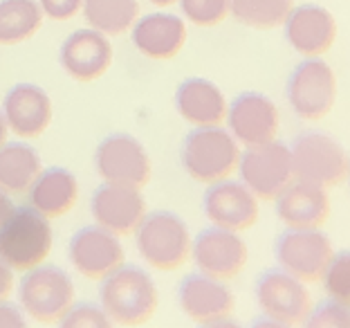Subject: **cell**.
Returning a JSON list of instances; mask_svg holds the SVG:
<instances>
[{
    "label": "cell",
    "mask_w": 350,
    "mask_h": 328,
    "mask_svg": "<svg viewBox=\"0 0 350 328\" xmlns=\"http://www.w3.org/2000/svg\"><path fill=\"white\" fill-rule=\"evenodd\" d=\"M160 294L144 268L122 263L99 281V306L113 326H142L155 315Z\"/></svg>",
    "instance_id": "6da1fadb"
},
{
    "label": "cell",
    "mask_w": 350,
    "mask_h": 328,
    "mask_svg": "<svg viewBox=\"0 0 350 328\" xmlns=\"http://www.w3.org/2000/svg\"><path fill=\"white\" fill-rule=\"evenodd\" d=\"M50 218L34 207H14L0 223V259L14 272L41 266L52 252Z\"/></svg>",
    "instance_id": "7a4b0ae2"
},
{
    "label": "cell",
    "mask_w": 350,
    "mask_h": 328,
    "mask_svg": "<svg viewBox=\"0 0 350 328\" xmlns=\"http://www.w3.org/2000/svg\"><path fill=\"white\" fill-rule=\"evenodd\" d=\"M180 160L191 180L213 185L238 169L241 144L222 126H196L182 142Z\"/></svg>",
    "instance_id": "3957f363"
},
{
    "label": "cell",
    "mask_w": 350,
    "mask_h": 328,
    "mask_svg": "<svg viewBox=\"0 0 350 328\" xmlns=\"http://www.w3.org/2000/svg\"><path fill=\"white\" fill-rule=\"evenodd\" d=\"M139 257L146 266L162 272L180 270L191 259V243L187 223L175 212H146L139 227L135 229Z\"/></svg>",
    "instance_id": "277c9868"
},
{
    "label": "cell",
    "mask_w": 350,
    "mask_h": 328,
    "mask_svg": "<svg viewBox=\"0 0 350 328\" xmlns=\"http://www.w3.org/2000/svg\"><path fill=\"white\" fill-rule=\"evenodd\" d=\"M260 315L254 326H304L312 310V297L308 286L283 268H269L256 279L254 286Z\"/></svg>",
    "instance_id": "5b68a950"
},
{
    "label": "cell",
    "mask_w": 350,
    "mask_h": 328,
    "mask_svg": "<svg viewBox=\"0 0 350 328\" xmlns=\"http://www.w3.org/2000/svg\"><path fill=\"white\" fill-rule=\"evenodd\" d=\"M18 301L36 324H59L75 303L72 277L59 266H36L23 275L18 283Z\"/></svg>",
    "instance_id": "8992f818"
},
{
    "label": "cell",
    "mask_w": 350,
    "mask_h": 328,
    "mask_svg": "<svg viewBox=\"0 0 350 328\" xmlns=\"http://www.w3.org/2000/svg\"><path fill=\"white\" fill-rule=\"evenodd\" d=\"M294 178L319 187H335L346 180L350 155L341 142L323 131H306L294 138L292 147Z\"/></svg>",
    "instance_id": "52a82bcc"
},
{
    "label": "cell",
    "mask_w": 350,
    "mask_h": 328,
    "mask_svg": "<svg viewBox=\"0 0 350 328\" xmlns=\"http://www.w3.org/2000/svg\"><path fill=\"white\" fill-rule=\"evenodd\" d=\"M285 97L292 113L306 122H319L328 117L337 101V77L321 57L304 59L285 86Z\"/></svg>",
    "instance_id": "ba28073f"
},
{
    "label": "cell",
    "mask_w": 350,
    "mask_h": 328,
    "mask_svg": "<svg viewBox=\"0 0 350 328\" xmlns=\"http://www.w3.org/2000/svg\"><path fill=\"white\" fill-rule=\"evenodd\" d=\"M332 254L335 247L321 227H288L283 234H278L274 243V259L278 268L290 272L304 283L321 281Z\"/></svg>",
    "instance_id": "9c48e42d"
},
{
    "label": "cell",
    "mask_w": 350,
    "mask_h": 328,
    "mask_svg": "<svg viewBox=\"0 0 350 328\" xmlns=\"http://www.w3.org/2000/svg\"><path fill=\"white\" fill-rule=\"evenodd\" d=\"M238 173L258 200H274L294 180L290 147L278 140L247 147L238 160Z\"/></svg>",
    "instance_id": "30bf717a"
},
{
    "label": "cell",
    "mask_w": 350,
    "mask_h": 328,
    "mask_svg": "<svg viewBox=\"0 0 350 328\" xmlns=\"http://www.w3.org/2000/svg\"><path fill=\"white\" fill-rule=\"evenodd\" d=\"M94 169L103 182L142 189L150 180V157L144 144L129 133L106 135L94 151Z\"/></svg>",
    "instance_id": "8fae6325"
},
{
    "label": "cell",
    "mask_w": 350,
    "mask_h": 328,
    "mask_svg": "<svg viewBox=\"0 0 350 328\" xmlns=\"http://www.w3.org/2000/svg\"><path fill=\"white\" fill-rule=\"evenodd\" d=\"M191 259L204 275L229 281L247 266V243L241 238V231L211 225L193 238Z\"/></svg>",
    "instance_id": "7c38bea8"
},
{
    "label": "cell",
    "mask_w": 350,
    "mask_h": 328,
    "mask_svg": "<svg viewBox=\"0 0 350 328\" xmlns=\"http://www.w3.org/2000/svg\"><path fill=\"white\" fill-rule=\"evenodd\" d=\"M124 245L119 236L101 225H88L77 229L68 243V259L81 277L101 281L124 263Z\"/></svg>",
    "instance_id": "4fadbf2b"
},
{
    "label": "cell",
    "mask_w": 350,
    "mask_h": 328,
    "mask_svg": "<svg viewBox=\"0 0 350 328\" xmlns=\"http://www.w3.org/2000/svg\"><path fill=\"white\" fill-rule=\"evenodd\" d=\"M227 131L238 144L258 147L278 138L281 113L276 103L262 92H243L227 106Z\"/></svg>",
    "instance_id": "5bb4252c"
},
{
    "label": "cell",
    "mask_w": 350,
    "mask_h": 328,
    "mask_svg": "<svg viewBox=\"0 0 350 328\" xmlns=\"http://www.w3.org/2000/svg\"><path fill=\"white\" fill-rule=\"evenodd\" d=\"M178 303L191 322L202 326H220L232 317L234 292L222 279L196 272L182 279L178 288Z\"/></svg>",
    "instance_id": "9a60e30c"
},
{
    "label": "cell",
    "mask_w": 350,
    "mask_h": 328,
    "mask_svg": "<svg viewBox=\"0 0 350 328\" xmlns=\"http://www.w3.org/2000/svg\"><path fill=\"white\" fill-rule=\"evenodd\" d=\"M202 212L211 225L245 231L258 220V198L241 180H220L209 185L202 198Z\"/></svg>",
    "instance_id": "2e32d148"
},
{
    "label": "cell",
    "mask_w": 350,
    "mask_h": 328,
    "mask_svg": "<svg viewBox=\"0 0 350 328\" xmlns=\"http://www.w3.org/2000/svg\"><path fill=\"white\" fill-rule=\"evenodd\" d=\"M285 41L301 57H321L332 47L337 38V21L325 7L306 3L292 7L288 18L283 21Z\"/></svg>",
    "instance_id": "e0dca14e"
},
{
    "label": "cell",
    "mask_w": 350,
    "mask_h": 328,
    "mask_svg": "<svg viewBox=\"0 0 350 328\" xmlns=\"http://www.w3.org/2000/svg\"><path fill=\"white\" fill-rule=\"evenodd\" d=\"M90 212L97 225L117 236H129L146 216V203L137 187L103 182L90 198Z\"/></svg>",
    "instance_id": "ac0fdd59"
},
{
    "label": "cell",
    "mask_w": 350,
    "mask_h": 328,
    "mask_svg": "<svg viewBox=\"0 0 350 328\" xmlns=\"http://www.w3.org/2000/svg\"><path fill=\"white\" fill-rule=\"evenodd\" d=\"M61 68L77 81L88 84L103 77L113 63V45L108 36L88 27L72 31L61 45Z\"/></svg>",
    "instance_id": "d6986e66"
},
{
    "label": "cell",
    "mask_w": 350,
    "mask_h": 328,
    "mask_svg": "<svg viewBox=\"0 0 350 328\" xmlns=\"http://www.w3.org/2000/svg\"><path fill=\"white\" fill-rule=\"evenodd\" d=\"M7 129L23 140H34L47 131L52 122V99L41 86L16 84L3 101Z\"/></svg>",
    "instance_id": "ffe728a7"
},
{
    "label": "cell",
    "mask_w": 350,
    "mask_h": 328,
    "mask_svg": "<svg viewBox=\"0 0 350 328\" xmlns=\"http://www.w3.org/2000/svg\"><path fill=\"white\" fill-rule=\"evenodd\" d=\"M131 41L148 59L169 61L178 57L187 43V23L178 14L155 12L135 21Z\"/></svg>",
    "instance_id": "44dd1931"
},
{
    "label": "cell",
    "mask_w": 350,
    "mask_h": 328,
    "mask_svg": "<svg viewBox=\"0 0 350 328\" xmlns=\"http://www.w3.org/2000/svg\"><path fill=\"white\" fill-rule=\"evenodd\" d=\"M276 216L285 227H323L330 218V196L325 187L294 178L276 198Z\"/></svg>",
    "instance_id": "7402d4cb"
},
{
    "label": "cell",
    "mask_w": 350,
    "mask_h": 328,
    "mask_svg": "<svg viewBox=\"0 0 350 328\" xmlns=\"http://www.w3.org/2000/svg\"><path fill=\"white\" fill-rule=\"evenodd\" d=\"M227 106L225 94L209 79H185L175 90V110L191 126H222Z\"/></svg>",
    "instance_id": "603a6c76"
},
{
    "label": "cell",
    "mask_w": 350,
    "mask_h": 328,
    "mask_svg": "<svg viewBox=\"0 0 350 328\" xmlns=\"http://www.w3.org/2000/svg\"><path fill=\"white\" fill-rule=\"evenodd\" d=\"M27 198L29 205L47 218H61L77 205V175L63 166H50L36 175V180L27 189Z\"/></svg>",
    "instance_id": "cb8c5ba5"
},
{
    "label": "cell",
    "mask_w": 350,
    "mask_h": 328,
    "mask_svg": "<svg viewBox=\"0 0 350 328\" xmlns=\"http://www.w3.org/2000/svg\"><path fill=\"white\" fill-rule=\"evenodd\" d=\"M41 171V155L34 147L25 142L0 144V189H5L7 194H27Z\"/></svg>",
    "instance_id": "d4e9b609"
},
{
    "label": "cell",
    "mask_w": 350,
    "mask_h": 328,
    "mask_svg": "<svg viewBox=\"0 0 350 328\" xmlns=\"http://www.w3.org/2000/svg\"><path fill=\"white\" fill-rule=\"evenodd\" d=\"M83 18L106 36H122L139 18L137 0H83Z\"/></svg>",
    "instance_id": "484cf974"
},
{
    "label": "cell",
    "mask_w": 350,
    "mask_h": 328,
    "mask_svg": "<svg viewBox=\"0 0 350 328\" xmlns=\"http://www.w3.org/2000/svg\"><path fill=\"white\" fill-rule=\"evenodd\" d=\"M38 0H0V45L27 41L43 25Z\"/></svg>",
    "instance_id": "4316f807"
},
{
    "label": "cell",
    "mask_w": 350,
    "mask_h": 328,
    "mask_svg": "<svg viewBox=\"0 0 350 328\" xmlns=\"http://www.w3.org/2000/svg\"><path fill=\"white\" fill-rule=\"evenodd\" d=\"M292 7L294 0H232L229 16L254 29H274L283 25Z\"/></svg>",
    "instance_id": "83f0119b"
},
{
    "label": "cell",
    "mask_w": 350,
    "mask_h": 328,
    "mask_svg": "<svg viewBox=\"0 0 350 328\" xmlns=\"http://www.w3.org/2000/svg\"><path fill=\"white\" fill-rule=\"evenodd\" d=\"M321 283L328 299L350 306V250L332 254L328 268L321 277Z\"/></svg>",
    "instance_id": "f1b7e54d"
},
{
    "label": "cell",
    "mask_w": 350,
    "mask_h": 328,
    "mask_svg": "<svg viewBox=\"0 0 350 328\" xmlns=\"http://www.w3.org/2000/svg\"><path fill=\"white\" fill-rule=\"evenodd\" d=\"M182 14L198 27L220 25L232 12V0H178Z\"/></svg>",
    "instance_id": "f546056e"
},
{
    "label": "cell",
    "mask_w": 350,
    "mask_h": 328,
    "mask_svg": "<svg viewBox=\"0 0 350 328\" xmlns=\"http://www.w3.org/2000/svg\"><path fill=\"white\" fill-rule=\"evenodd\" d=\"M59 326L63 328H108L113 326L110 317L106 315L99 303L90 301H75L68 308V313L59 319Z\"/></svg>",
    "instance_id": "4dcf8cb0"
},
{
    "label": "cell",
    "mask_w": 350,
    "mask_h": 328,
    "mask_svg": "<svg viewBox=\"0 0 350 328\" xmlns=\"http://www.w3.org/2000/svg\"><path fill=\"white\" fill-rule=\"evenodd\" d=\"M304 326L308 328H350V306H344L335 299H328L312 306Z\"/></svg>",
    "instance_id": "1f68e13d"
},
{
    "label": "cell",
    "mask_w": 350,
    "mask_h": 328,
    "mask_svg": "<svg viewBox=\"0 0 350 328\" xmlns=\"http://www.w3.org/2000/svg\"><path fill=\"white\" fill-rule=\"evenodd\" d=\"M43 14L52 21H70L81 12L83 0H38Z\"/></svg>",
    "instance_id": "d6a6232c"
},
{
    "label": "cell",
    "mask_w": 350,
    "mask_h": 328,
    "mask_svg": "<svg viewBox=\"0 0 350 328\" xmlns=\"http://www.w3.org/2000/svg\"><path fill=\"white\" fill-rule=\"evenodd\" d=\"M23 326H27L23 310L16 303H10V299L0 301V328H23Z\"/></svg>",
    "instance_id": "836d02e7"
},
{
    "label": "cell",
    "mask_w": 350,
    "mask_h": 328,
    "mask_svg": "<svg viewBox=\"0 0 350 328\" xmlns=\"http://www.w3.org/2000/svg\"><path fill=\"white\" fill-rule=\"evenodd\" d=\"M14 292V270L0 259V301L10 299Z\"/></svg>",
    "instance_id": "e575fe53"
},
{
    "label": "cell",
    "mask_w": 350,
    "mask_h": 328,
    "mask_svg": "<svg viewBox=\"0 0 350 328\" xmlns=\"http://www.w3.org/2000/svg\"><path fill=\"white\" fill-rule=\"evenodd\" d=\"M14 210V205H12V200H10V194H7L5 189H0V223L5 220V216L10 214Z\"/></svg>",
    "instance_id": "d590c367"
},
{
    "label": "cell",
    "mask_w": 350,
    "mask_h": 328,
    "mask_svg": "<svg viewBox=\"0 0 350 328\" xmlns=\"http://www.w3.org/2000/svg\"><path fill=\"white\" fill-rule=\"evenodd\" d=\"M7 133H10V129H7L5 115H3V110H0V144L7 142Z\"/></svg>",
    "instance_id": "8d00e7d4"
},
{
    "label": "cell",
    "mask_w": 350,
    "mask_h": 328,
    "mask_svg": "<svg viewBox=\"0 0 350 328\" xmlns=\"http://www.w3.org/2000/svg\"><path fill=\"white\" fill-rule=\"evenodd\" d=\"M148 3H153V5H157V7H169V5H173V3H178V0H148Z\"/></svg>",
    "instance_id": "74e56055"
},
{
    "label": "cell",
    "mask_w": 350,
    "mask_h": 328,
    "mask_svg": "<svg viewBox=\"0 0 350 328\" xmlns=\"http://www.w3.org/2000/svg\"><path fill=\"white\" fill-rule=\"evenodd\" d=\"M346 180H348V185H350V160H348V173H346Z\"/></svg>",
    "instance_id": "f35d334b"
}]
</instances>
